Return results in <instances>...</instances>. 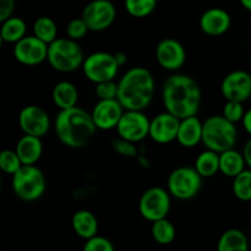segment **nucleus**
Masks as SVG:
<instances>
[{
  "mask_svg": "<svg viewBox=\"0 0 251 251\" xmlns=\"http://www.w3.org/2000/svg\"><path fill=\"white\" fill-rule=\"evenodd\" d=\"M201 88L191 76L173 74L162 87V102L167 113L179 120L196 117L201 105Z\"/></svg>",
  "mask_w": 251,
  "mask_h": 251,
  "instance_id": "f257e3e1",
  "label": "nucleus"
},
{
  "mask_svg": "<svg viewBox=\"0 0 251 251\" xmlns=\"http://www.w3.org/2000/svg\"><path fill=\"white\" fill-rule=\"evenodd\" d=\"M54 129L59 141L69 149L86 147L97 131L91 113L80 107L59 110Z\"/></svg>",
  "mask_w": 251,
  "mask_h": 251,
  "instance_id": "f03ea898",
  "label": "nucleus"
},
{
  "mask_svg": "<svg viewBox=\"0 0 251 251\" xmlns=\"http://www.w3.org/2000/svg\"><path fill=\"white\" fill-rule=\"evenodd\" d=\"M118 100L125 110L144 112L154 96V78L142 66L129 69L118 82Z\"/></svg>",
  "mask_w": 251,
  "mask_h": 251,
  "instance_id": "7ed1b4c3",
  "label": "nucleus"
},
{
  "mask_svg": "<svg viewBox=\"0 0 251 251\" xmlns=\"http://www.w3.org/2000/svg\"><path fill=\"white\" fill-rule=\"evenodd\" d=\"M237 139V126L228 122L222 114L211 115L203 122L202 144L205 145L206 150L222 153L234 149Z\"/></svg>",
  "mask_w": 251,
  "mask_h": 251,
  "instance_id": "20e7f679",
  "label": "nucleus"
},
{
  "mask_svg": "<svg viewBox=\"0 0 251 251\" xmlns=\"http://www.w3.org/2000/svg\"><path fill=\"white\" fill-rule=\"evenodd\" d=\"M85 58L80 44L70 38H58L48 47L47 61L59 73H73L82 68Z\"/></svg>",
  "mask_w": 251,
  "mask_h": 251,
  "instance_id": "39448f33",
  "label": "nucleus"
},
{
  "mask_svg": "<svg viewBox=\"0 0 251 251\" xmlns=\"http://www.w3.org/2000/svg\"><path fill=\"white\" fill-rule=\"evenodd\" d=\"M11 184L16 198L25 202L39 200L47 188L46 176L37 166H22V168L12 176Z\"/></svg>",
  "mask_w": 251,
  "mask_h": 251,
  "instance_id": "423d86ee",
  "label": "nucleus"
},
{
  "mask_svg": "<svg viewBox=\"0 0 251 251\" xmlns=\"http://www.w3.org/2000/svg\"><path fill=\"white\" fill-rule=\"evenodd\" d=\"M202 186V176L194 167H179L168 176L167 190L171 196L181 201L196 198Z\"/></svg>",
  "mask_w": 251,
  "mask_h": 251,
  "instance_id": "0eeeda50",
  "label": "nucleus"
},
{
  "mask_svg": "<svg viewBox=\"0 0 251 251\" xmlns=\"http://www.w3.org/2000/svg\"><path fill=\"white\" fill-rule=\"evenodd\" d=\"M119 69L114 54L107 51H96L90 54L85 58L82 65L85 77L96 85L107 81H114Z\"/></svg>",
  "mask_w": 251,
  "mask_h": 251,
  "instance_id": "6e6552de",
  "label": "nucleus"
},
{
  "mask_svg": "<svg viewBox=\"0 0 251 251\" xmlns=\"http://www.w3.org/2000/svg\"><path fill=\"white\" fill-rule=\"evenodd\" d=\"M171 211V194L159 186L145 191L139 201V212L149 222L164 220Z\"/></svg>",
  "mask_w": 251,
  "mask_h": 251,
  "instance_id": "1a4fd4ad",
  "label": "nucleus"
},
{
  "mask_svg": "<svg viewBox=\"0 0 251 251\" xmlns=\"http://www.w3.org/2000/svg\"><path fill=\"white\" fill-rule=\"evenodd\" d=\"M81 17L92 32H102L109 28L115 21L117 10L110 0H92L83 9Z\"/></svg>",
  "mask_w": 251,
  "mask_h": 251,
  "instance_id": "9d476101",
  "label": "nucleus"
},
{
  "mask_svg": "<svg viewBox=\"0 0 251 251\" xmlns=\"http://www.w3.org/2000/svg\"><path fill=\"white\" fill-rule=\"evenodd\" d=\"M150 124L151 120L144 112L125 110L117 126L118 136L132 144H137L150 136Z\"/></svg>",
  "mask_w": 251,
  "mask_h": 251,
  "instance_id": "9b49d317",
  "label": "nucleus"
},
{
  "mask_svg": "<svg viewBox=\"0 0 251 251\" xmlns=\"http://www.w3.org/2000/svg\"><path fill=\"white\" fill-rule=\"evenodd\" d=\"M19 125L24 135L42 139L50 129V118L39 105H26L19 114Z\"/></svg>",
  "mask_w": 251,
  "mask_h": 251,
  "instance_id": "f8f14e48",
  "label": "nucleus"
},
{
  "mask_svg": "<svg viewBox=\"0 0 251 251\" xmlns=\"http://www.w3.org/2000/svg\"><path fill=\"white\" fill-rule=\"evenodd\" d=\"M48 44L36 36H26L14 46V58L26 66H36L48 58Z\"/></svg>",
  "mask_w": 251,
  "mask_h": 251,
  "instance_id": "ddd939ff",
  "label": "nucleus"
},
{
  "mask_svg": "<svg viewBox=\"0 0 251 251\" xmlns=\"http://www.w3.org/2000/svg\"><path fill=\"white\" fill-rule=\"evenodd\" d=\"M221 92L226 100L244 103L251 97V75L244 70L232 71L223 78Z\"/></svg>",
  "mask_w": 251,
  "mask_h": 251,
  "instance_id": "4468645a",
  "label": "nucleus"
},
{
  "mask_svg": "<svg viewBox=\"0 0 251 251\" xmlns=\"http://www.w3.org/2000/svg\"><path fill=\"white\" fill-rule=\"evenodd\" d=\"M156 59L162 69L167 71L180 70L186 61V51L183 44L174 38H164L157 44Z\"/></svg>",
  "mask_w": 251,
  "mask_h": 251,
  "instance_id": "2eb2a0df",
  "label": "nucleus"
},
{
  "mask_svg": "<svg viewBox=\"0 0 251 251\" xmlns=\"http://www.w3.org/2000/svg\"><path fill=\"white\" fill-rule=\"evenodd\" d=\"M124 112L125 109L118 100H98L93 107L91 115L97 130L108 131L117 129Z\"/></svg>",
  "mask_w": 251,
  "mask_h": 251,
  "instance_id": "dca6fc26",
  "label": "nucleus"
},
{
  "mask_svg": "<svg viewBox=\"0 0 251 251\" xmlns=\"http://www.w3.org/2000/svg\"><path fill=\"white\" fill-rule=\"evenodd\" d=\"M180 120L174 115L164 112L151 119L150 136L152 141L159 145H167L176 140Z\"/></svg>",
  "mask_w": 251,
  "mask_h": 251,
  "instance_id": "f3484780",
  "label": "nucleus"
},
{
  "mask_svg": "<svg viewBox=\"0 0 251 251\" xmlns=\"http://www.w3.org/2000/svg\"><path fill=\"white\" fill-rule=\"evenodd\" d=\"M232 20L229 14L221 7H211L206 10L200 17V28L205 34L218 37L229 29Z\"/></svg>",
  "mask_w": 251,
  "mask_h": 251,
  "instance_id": "a211bd4d",
  "label": "nucleus"
},
{
  "mask_svg": "<svg viewBox=\"0 0 251 251\" xmlns=\"http://www.w3.org/2000/svg\"><path fill=\"white\" fill-rule=\"evenodd\" d=\"M203 123L198 117H190L180 120L176 141L185 149H193L202 142Z\"/></svg>",
  "mask_w": 251,
  "mask_h": 251,
  "instance_id": "6ab92c4d",
  "label": "nucleus"
},
{
  "mask_svg": "<svg viewBox=\"0 0 251 251\" xmlns=\"http://www.w3.org/2000/svg\"><path fill=\"white\" fill-rule=\"evenodd\" d=\"M15 151L24 166H36L43 153V144L39 137L24 135L17 141Z\"/></svg>",
  "mask_w": 251,
  "mask_h": 251,
  "instance_id": "aec40b11",
  "label": "nucleus"
},
{
  "mask_svg": "<svg viewBox=\"0 0 251 251\" xmlns=\"http://www.w3.org/2000/svg\"><path fill=\"white\" fill-rule=\"evenodd\" d=\"M73 229L82 239L88 240L98 235V220L91 211L78 210L71 220Z\"/></svg>",
  "mask_w": 251,
  "mask_h": 251,
  "instance_id": "412c9836",
  "label": "nucleus"
},
{
  "mask_svg": "<svg viewBox=\"0 0 251 251\" xmlns=\"http://www.w3.org/2000/svg\"><path fill=\"white\" fill-rule=\"evenodd\" d=\"M51 98L59 110L71 109L77 107L78 90L70 81H60L54 86Z\"/></svg>",
  "mask_w": 251,
  "mask_h": 251,
  "instance_id": "4be33fe9",
  "label": "nucleus"
},
{
  "mask_svg": "<svg viewBox=\"0 0 251 251\" xmlns=\"http://www.w3.org/2000/svg\"><path fill=\"white\" fill-rule=\"evenodd\" d=\"M245 158L243 152L232 149L220 153V173L228 178L234 179L239 176L243 171H245Z\"/></svg>",
  "mask_w": 251,
  "mask_h": 251,
  "instance_id": "5701e85b",
  "label": "nucleus"
},
{
  "mask_svg": "<svg viewBox=\"0 0 251 251\" xmlns=\"http://www.w3.org/2000/svg\"><path fill=\"white\" fill-rule=\"evenodd\" d=\"M217 251H249L247 234L237 228L226 230L218 239Z\"/></svg>",
  "mask_w": 251,
  "mask_h": 251,
  "instance_id": "b1692460",
  "label": "nucleus"
},
{
  "mask_svg": "<svg viewBox=\"0 0 251 251\" xmlns=\"http://www.w3.org/2000/svg\"><path fill=\"white\" fill-rule=\"evenodd\" d=\"M27 26L26 22L17 16H11L6 21L1 22L0 37L4 43L16 44L26 37Z\"/></svg>",
  "mask_w": 251,
  "mask_h": 251,
  "instance_id": "393cba45",
  "label": "nucleus"
},
{
  "mask_svg": "<svg viewBox=\"0 0 251 251\" xmlns=\"http://www.w3.org/2000/svg\"><path fill=\"white\" fill-rule=\"evenodd\" d=\"M194 168L202 176V179L212 178L220 173V153L211 150H205L196 157Z\"/></svg>",
  "mask_w": 251,
  "mask_h": 251,
  "instance_id": "a878e982",
  "label": "nucleus"
},
{
  "mask_svg": "<svg viewBox=\"0 0 251 251\" xmlns=\"http://www.w3.org/2000/svg\"><path fill=\"white\" fill-rule=\"evenodd\" d=\"M33 36L41 39L46 44H51L58 39V27L53 19L48 16H41L33 24Z\"/></svg>",
  "mask_w": 251,
  "mask_h": 251,
  "instance_id": "bb28decb",
  "label": "nucleus"
},
{
  "mask_svg": "<svg viewBox=\"0 0 251 251\" xmlns=\"http://www.w3.org/2000/svg\"><path fill=\"white\" fill-rule=\"evenodd\" d=\"M151 234L157 244L168 245L176 239V230L173 223L168 218H164V220H159L152 223Z\"/></svg>",
  "mask_w": 251,
  "mask_h": 251,
  "instance_id": "cd10ccee",
  "label": "nucleus"
},
{
  "mask_svg": "<svg viewBox=\"0 0 251 251\" xmlns=\"http://www.w3.org/2000/svg\"><path fill=\"white\" fill-rule=\"evenodd\" d=\"M233 194L240 201H251V169H245L233 179Z\"/></svg>",
  "mask_w": 251,
  "mask_h": 251,
  "instance_id": "c85d7f7f",
  "label": "nucleus"
},
{
  "mask_svg": "<svg viewBox=\"0 0 251 251\" xmlns=\"http://www.w3.org/2000/svg\"><path fill=\"white\" fill-rule=\"evenodd\" d=\"M158 0H125V10L127 14L136 19L150 16L156 10Z\"/></svg>",
  "mask_w": 251,
  "mask_h": 251,
  "instance_id": "c756f323",
  "label": "nucleus"
},
{
  "mask_svg": "<svg viewBox=\"0 0 251 251\" xmlns=\"http://www.w3.org/2000/svg\"><path fill=\"white\" fill-rule=\"evenodd\" d=\"M22 162L15 150H4L0 153V169L5 174L14 176L22 168Z\"/></svg>",
  "mask_w": 251,
  "mask_h": 251,
  "instance_id": "7c9ffc66",
  "label": "nucleus"
},
{
  "mask_svg": "<svg viewBox=\"0 0 251 251\" xmlns=\"http://www.w3.org/2000/svg\"><path fill=\"white\" fill-rule=\"evenodd\" d=\"M245 112L247 110L243 107V103L239 102H232V100H227V103L223 107L222 115L228 120V122L237 124V123L243 122Z\"/></svg>",
  "mask_w": 251,
  "mask_h": 251,
  "instance_id": "2f4dec72",
  "label": "nucleus"
},
{
  "mask_svg": "<svg viewBox=\"0 0 251 251\" xmlns=\"http://www.w3.org/2000/svg\"><path fill=\"white\" fill-rule=\"evenodd\" d=\"M88 31H90V29H88L87 25L83 21L82 17L73 19L71 21H69L68 25H66V34H68V38L73 39V41L75 42L82 39L83 37L88 33Z\"/></svg>",
  "mask_w": 251,
  "mask_h": 251,
  "instance_id": "473e14b6",
  "label": "nucleus"
},
{
  "mask_svg": "<svg viewBox=\"0 0 251 251\" xmlns=\"http://www.w3.org/2000/svg\"><path fill=\"white\" fill-rule=\"evenodd\" d=\"M112 149L114 150L115 153L120 154L125 158H135L139 156V150H137L136 145L124 139H120V137L113 140Z\"/></svg>",
  "mask_w": 251,
  "mask_h": 251,
  "instance_id": "72a5a7b5",
  "label": "nucleus"
},
{
  "mask_svg": "<svg viewBox=\"0 0 251 251\" xmlns=\"http://www.w3.org/2000/svg\"><path fill=\"white\" fill-rule=\"evenodd\" d=\"M118 82L115 81H107L96 85L95 92L100 100H118Z\"/></svg>",
  "mask_w": 251,
  "mask_h": 251,
  "instance_id": "f704fd0d",
  "label": "nucleus"
},
{
  "mask_svg": "<svg viewBox=\"0 0 251 251\" xmlns=\"http://www.w3.org/2000/svg\"><path fill=\"white\" fill-rule=\"evenodd\" d=\"M82 251H115L114 245L108 238L96 235L92 239L86 240Z\"/></svg>",
  "mask_w": 251,
  "mask_h": 251,
  "instance_id": "c9c22d12",
  "label": "nucleus"
},
{
  "mask_svg": "<svg viewBox=\"0 0 251 251\" xmlns=\"http://www.w3.org/2000/svg\"><path fill=\"white\" fill-rule=\"evenodd\" d=\"M15 0H0V21L4 22L12 16Z\"/></svg>",
  "mask_w": 251,
  "mask_h": 251,
  "instance_id": "e433bc0d",
  "label": "nucleus"
},
{
  "mask_svg": "<svg viewBox=\"0 0 251 251\" xmlns=\"http://www.w3.org/2000/svg\"><path fill=\"white\" fill-rule=\"evenodd\" d=\"M243 156L245 158V163L251 169V137L248 140V142L245 144L244 149H243Z\"/></svg>",
  "mask_w": 251,
  "mask_h": 251,
  "instance_id": "4c0bfd02",
  "label": "nucleus"
},
{
  "mask_svg": "<svg viewBox=\"0 0 251 251\" xmlns=\"http://www.w3.org/2000/svg\"><path fill=\"white\" fill-rule=\"evenodd\" d=\"M243 126H244L245 131L251 136V109L245 112L244 118H243Z\"/></svg>",
  "mask_w": 251,
  "mask_h": 251,
  "instance_id": "58836bf2",
  "label": "nucleus"
},
{
  "mask_svg": "<svg viewBox=\"0 0 251 251\" xmlns=\"http://www.w3.org/2000/svg\"><path fill=\"white\" fill-rule=\"evenodd\" d=\"M114 58H115V61L118 63V65H119V68L124 66L125 64H126V61H127L126 54L123 53V51H118V53H114Z\"/></svg>",
  "mask_w": 251,
  "mask_h": 251,
  "instance_id": "ea45409f",
  "label": "nucleus"
},
{
  "mask_svg": "<svg viewBox=\"0 0 251 251\" xmlns=\"http://www.w3.org/2000/svg\"><path fill=\"white\" fill-rule=\"evenodd\" d=\"M239 1L244 9H247L248 11H251V0H239Z\"/></svg>",
  "mask_w": 251,
  "mask_h": 251,
  "instance_id": "a19ab883",
  "label": "nucleus"
}]
</instances>
